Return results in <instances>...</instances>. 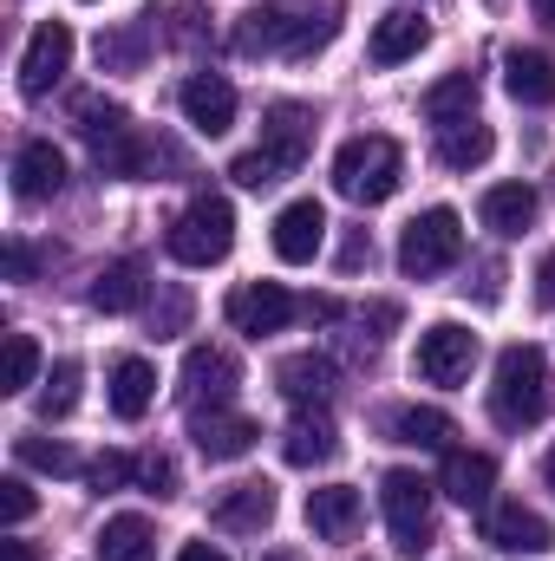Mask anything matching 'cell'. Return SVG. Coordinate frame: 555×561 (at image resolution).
<instances>
[{
	"label": "cell",
	"mask_w": 555,
	"mask_h": 561,
	"mask_svg": "<svg viewBox=\"0 0 555 561\" xmlns=\"http://www.w3.org/2000/svg\"><path fill=\"white\" fill-rule=\"evenodd\" d=\"M543 412H550V359H543V346L517 340V346H503V353H497L490 419L503 424V431H523V424H536Z\"/></svg>",
	"instance_id": "cell-1"
},
{
	"label": "cell",
	"mask_w": 555,
	"mask_h": 561,
	"mask_svg": "<svg viewBox=\"0 0 555 561\" xmlns=\"http://www.w3.org/2000/svg\"><path fill=\"white\" fill-rule=\"evenodd\" d=\"M399 176H406V150L393 138H380V131L347 138L333 150V190H340L347 203H360V209L386 203V196L399 190Z\"/></svg>",
	"instance_id": "cell-2"
},
{
	"label": "cell",
	"mask_w": 555,
	"mask_h": 561,
	"mask_svg": "<svg viewBox=\"0 0 555 561\" xmlns=\"http://www.w3.org/2000/svg\"><path fill=\"white\" fill-rule=\"evenodd\" d=\"M163 249H170L183 268H216V262L236 249V209H229V196H209V190H203V196L170 222Z\"/></svg>",
	"instance_id": "cell-3"
},
{
	"label": "cell",
	"mask_w": 555,
	"mask_h": 561,
	"mask_svg": "<svg viewBox=\"0 0 555 561\" xmlns=\"http://www.w3.org/2000/svg\"><path fill=\"white\" fill-rule=\"evenodd\" d=\"M464 262V216L457 209H424V216H412L406 222V236H399V268L412 280H431L444 275V268H457Z\"/></svg>",
	"instance_id": "cell-4"
},
{
	"label": "cell",
	"mask_w": 555,
	"mask_h": 561,
	"mask_svg": "<svg viewBox=\"0 0 555 561\" xmlns=\"http://www.w3.org/2000/svg\"><path fill=\"white\" fill-rule=\"evenodd\" d=\"M380 510H386V529H393L399 556L431 549V483L418 470H386L380 477Z\"/></svg>",
	"instance_id": "cell-5"
},
{
	"label": "cell",
	"mask_w": 555,
	"mask_h": 561,
	"mask_svg": "<svg viewBox=\"0 0 555 561\" xmlns=\"http://www.w3.org/2000/svg\"><path fill=\"white\" fill-rule=\"evenodd\" d=\"M412 366H418V379H424V386H464V379H471V366H477V333H471V327H457V320H431V327L418 333Z\"/></svg>",
	"instance_id": "cell-6"
},
{
	"label": "cell",
	"mask_w": 555,
	"mask_h": 561,
	"mask_svg": "<svg viewBox=\"0 0 555 561\" xmlns=\"http://www.w3.org/2000/svg\"><path fill=\"white\" fill-rule=\"evenodd\" d=\"M66 66H72V26L66 20H39L33 39H26V53H20V92L46 99L66 79Z\"/></svg>",
	"instance_id": "cell-7"
},
{
	"label": "cell",
	"mask_w": 555,
	"mask_h": 561,
	"mask_svg": "<svg viewBox=\"0 0 555 561\" xmlns=\"http://www.w3.org/2000/svg\"><path fill=\"white\" fill-rule=\"evenodd\" d=\"M236 386H242L236 353H223V346H190V353H183V405H190V412H203V405H209V412L229 405Z\"/></svg>",
	"instance_id": "cell-8"
},
{
	"label": "cell",
	"mask_w": 555,
	"mask_h": 561,
	"mask_svg": "<svg viewBox=\"0 0 555 561\" xmlns=\"http://www.w3.org/2000/svg\"><path fill=\"white\" fill-rule=\"evenodd\" d=\"M229 320H236V333L262 340V333H281L287 320H301V300L281 280H249V287L229 294Z\"/></svg>",
	"instance_id": "cell-9"
},
{
	"label": "cell",
	"mask_w": 555,
	"mask_h": 561,
	"mask_svg": "<svg viewBox=\"0 0 555 561\" xmlns=\"http://www.w3.org/2000/svg\"><path fill=\"white\" fill-rule=\"evenodd\" d=\"M177 105H183L190 131H203V138H223L236 125V85L223 72H190L183 92H177Z\"/></svg>",
	"instance_id": "cell-10"
},
{
	"label": "cell",
	"mask_w": 555,
	"mask_h": 561,
	"mask_svg": "<svg viewBox=\"0 0 555 561\" xmlns=\"http://www.w3.org/2000/svg\"><path fill=\"white\" fill-rule=\"evenodd\" d=\"M190 437H196V450H203L209 463H236V457L256 450L262 424L242 419V412H229V405H216V412H190Z\"/></svg>",
	"instance_id": "cell-11"
},
{
	"label": "cell",
	"mask_w": 555,
	"mask_h": 561,
	"mask_svg": "<svg viewBox=\"0 0 555 561\" xmlns=\"http://www.w3.org/2000/svg\"><path fill=\"white\" fill-rule=\"evenodd\" d=\"M484 542L503 549V556H550L555 529L536 516V510H523V503H497V510L484 516Z\"/></svg>",
	"instance_id": "cell-12"
},
{
	"label": "cell",
	"mask_w": 555,
	"mask_h": 561,
	"mask_svg": "<svg viewBox=\"0 0 555 561\" xmlns=\"http://www.w3.org/2000/svg\"><path fill=\"white\" fill-rule=\"evenodd\" d=\"M320 242H327V209H320L314 196L287 203V209L275 216V255L287 262V268L314 262V255H320Z\"/></svg>",
	"instance_id": "cell-13"
},
{
	"label": "cell",
	"mask_w": 555,
	"mask_h": 561,
	"mask_svg": "<svg viewBox=\"0 0 555 561\" xmlns=\"http://www.w3.org/2000/svg\"><path fill=\"white\" fill-rule=\"evenodd\" d=\"M333 450H340V431L327 419V405H301V412L287 419V431H281V457H287L294 470H314V463H327Z\"/></svg>",
	"instance_id": "cell-14"
},
{
	"label": "cell",
	"mask_w": 555,
	"mask_h": 561,
	"mask_svg": "<svg viewBox=\"0 0 555 561\" xmlns=\"http://www.w3.org/2000/svg\"><path fill=\"white\" fill-rule=\"evenodd\" d=\"M66 190V157L53 150V138H33L13 150V196L20 203H46Z\"/></svg>",
	"instance_id": "cell-15"
},
{
	"label": "cell",
	"mask_w": 555,
	"mask_h": 561,
	"mask_svg": "<svg viewBox=\"0 0 555 561\" xmlns=\"http://www.w3.org/2000/svg\"><path fill=\"white\" fill-rule=\"evenodd\" d=\"M209 523L229 529V536H262V529L275 523V490H269V483H229V490L216 496Z\"/></svg>",
	"instance_id": "cell-16"
},
{
	"label": "cell",
	"mask_w": 555,
	"mask_h": 561,
	"mask_svg": "<svg viewBox=\"0 0 555 561\" xmlns=\"http://www.w3.org/2000/svg\"><path fill=\"white\" fill-rule=\"evenodd\" d=\"M307 144H314V112L294 105V99L269 105V118H262V150H275L287 170H301V163H307Z\"/></svg>",
	"instance_id": "cell-17"
},
{
	"label": "cell",
	"mask_w": 555,
	"mask_h": 561,
	"mask_svg": "<svg viewBox=\"0 0 555 561\" xmlns=\"http://www.w3.org/2000/svg\"><path fill=\"white\" fill-rule=\"evenodd\" d=\"M307 529L320 542H347L360 529V490L353 483H327V490H307Z\"/></svg>",
	"instance_id": "cell-18"
},
{
	"label": "cell",
	"mask_w": 555,
	"mask_h": 561,
	"mask_svg": "<svg viewBox=\"0 0 555 561\" xmlns=\"http://www.w3.org/2000/svg\"><path fill=\"white\" fill-rule=\"evenodd\" d=\"M503 85L517 105H555V59L536 46H510L503 53Z\"/></svg>",
	"instance_id": "cell-19"
},
{
	"label": "cell",
	"mask_w": 555,
	"mask_h": 561,
	"mask_svg": "<svg viewBox=\"0 0 555 561\" xmlns=\"http://www.w3.org/2000/svg\"><path fill=\"white\" fill-rule=\"evenodd\" d=\"M536 190L530 183H490L484 190V203H477V216H484V229L490 236H523L530 222H536Z\"/></svg>",
	"instance_id": "cell-20"
},
{
	"label": "cell",
	"mask_w": 555,
	"mask_h": 561,
	"mask_svg": "<svg viewBox=\"0 0 555 561\" xmlns=\"http://www.w3.org/2000/svg\"><path fill=\"white\" fill-rule=\"evenodd\" d=\"M275 386L294 399V405H327V399H333V386H340V373H333V359H327V353H294V359H281Z\"/></svg>",
	"instance_id": "cell-21"
},
{
	"label": "cell",
	"mask_w": 555,
	"mask_h": 561,
	"mask_svg": "<svg viewBox=\"0 0 555 561\" xmlns=\"http://www.w3.org/2000/svg\"><path fill=\"white\" fill-rule=\"evenodd\" d=\"M490 483H497V463L484 450H444V496L451 503L484 510L490 503Z\"/></svg>",
	"instance_id": "cell-22"
},
{
	"label": "cell",
	"mask_w": 555,
	"mask_h": 561,
	"mask_svg": "<svg viewBox=\"0 0 555 561\" xmlns=\"http://www.w3.org/2000/svg\"><path fill=\"white\" fill-rule=\"evenodd\" d=\"M386 437L393 444H412V450H451L457 424L444 419L438 405H399V412H386Z\"/></svg>",
	"instance_id": "cell-23"
},
{
	"label": "cell",
	"mask_w": 555,
	"mask_h": 561,
	"mask_svg": "<svg viewBox=\"0 0 555 561\" xmlns=\"http://www.w3.org/2000/svg\"><path fill=\"white\" fill-rule=\"evenodd\" d=\"M424 39H431V26L399 7V13H386V20L373 26V46H366V53H373V66H406V59H418Z\"/></svg>",
	"instance_id": "cell-24"
},
{
	"label": "cell",
	"mask_w": 555,
	"mask_h": 561,
	"mask_svg": "<svg viewBox=\"0 0 555 561\" xmlns=\"http://www.w3.org/2000/svg\"><path fill=\"white\" fill-rule=\"evenodd\" d=\"M150 399H157V373H150V359H118L112 366V412L125 424H138L144 412H150Z\"/></svg>",
	"instance_id": "cell-25"
},
{
	"label": "cell",
	"mask_w": 555,
	"mask_h": 561,
	"mask_svg": "<svg viewBox=\"0 0 555 561\" xmlns=\"http://www.w3.org/2000/svg\"><path fill=\"white\" fill-rule=\"evenodd\" d=\"M144 262L138 255H125V262H112V268H99V280H92V307L99 313H132L144 300Z\"/></svg>",
	"instance_id": "cell-26"
},
{
	"label": "cell",
	"mask_w": 555,
	"mask_h": 561,
	"mask_svg": "<svg viewBox=\"0 0 555 561\" xmlns=\"http://www.w3.org/2000/svg\"><path fill=\"white\" fill-rule=\"evenodd\" d=\"M424 118H431V131H444V125H457V118H477V72L438 79V85L424 92Z\"/></svg>",
	"instance_id": "cell-27"
},
{
	"label": "cell",
	"mask_w": 555,
	"mask_h": 561,
	"mask_svg": "<svg viewBox=\"0 0 555 561\" xmlns=\"http://www.w3.org/2000/svg\"><path fill=\"white\" fill-rule=\"evenodd\" d=\"M287 33H294V13H281V7H249L242 20H236V53H287Z\"/></svg>",
	"instance_id": "cell-28"
},
{
	"label": "cell",
	"mask_w": 555,
	"mask_h": 561,
	"mask_svg": "<svg viewBox=\"0 0 555 561\" xmlns=\"http://www.w3.org/2000/svg\"><path fill=\"white\" fill-rule=\"evenodd\" d=\"M490 150H497V138H490L484 118H457V125L438 131V157H444V170H477Z\"/></svg>",
	"instance_id": "cell-29"
},
{
	"label": "cell",
	"mask_w": 555,
	"mask_h": 561,
	"mask_svg": "<svg viewBox=\"0 0 555 561\" xmlns=\"http://www.w3.org/2000/svg\"><path fill=\"white\" fill-rule=\"evenodd\" d=\"M99 561H157V529L144 516H112L99 529Z\"/></svg>",
	"instance_id": "cell-30"
},
{
	"label": "cell",
	"mask_w": 555,
	"mask_h": 561,
	"mask_svg": "<svg viewBox=\"0 0 555 561\" xmlns=\"http://www.w3.org/2000/svg\"><path fill=\"white\" fill-rule=\"evenodd\" d=\"M39 419H66L72 405H79V359H53V373H46V386H39Z\"/></svg>",
	"instance_id": "cell-31"
},
{
	"label": "cell",
	"mask_w": 555,
	"mask_h": 561,
	"mask_svg": "<svg viewBox=\"0 0 555 561\" xmlns=\"http://www.w3.org/2000/svg\"><path fill=\"white\" fill-rule=\"evenodd\" d=\"M39 379V346H33V333H7V359H0V392L13 399V392H26Z\"/></svg>",
	"instance_id": "cell-32"
},
{
	"label": "cell",
	"mask_w": 555,
	"mask_h": 561,
	"mask_svg": "<svg viewBox=\"0 0 555 561\" xmlns=\"http://www.w3.org/2000/svg\"><path fill=\"white\" fill-rule=\"evenodd\" d=\"M13 457H20L26 470H46V477H72V470H79V457H72L59 437H53V444H46V437H13Z\"/></svg>",
	"instance_id": "cell-33"
},
{
	"label": "cell",
	"mask_w": 555,
	"mask_h": 561,
	"mask_svg": "<svg viewBox=\"0 0 555 561\" xmlns=\"http://www.w3.org/2000/svg\"><path fill=\"white\" fill-rule=\"evenodd\" d=\"M229 176H236L242 190H269V183H281V176H287V163H281L275 150H242V157L229 163Z\"/></svg>",
	"instance_id": "cell-34"
},
{
	"label": "cell",
	"mask_w": 555,
	"mask_h": 561,
	"mask_svg": "<svg viewBox=\"0 0 555 561\" xmlns=\"http://www.w3.org/2000/svg\"><path fill=\"white\" fill-rule=\"evenodd\" d=\"M333 7H340V0H333ZM333 7H327L320 20H314V13H301V20H294V33H287V59H307V53H320V46L333 39V26H340V20H333Z\"/></svg>",
	"instance_id": "cell-35"
},
{
	"label": "cell",
	"mask_w": 555,
	"mask_h": 561,
	"mask_svg": "<svg viewBox=\"0 0 555 561\" xmlns=\"http://www.w3.org/2000/svg\"><path fill=\"white\" fill-rule=\"evenodd\" d=\"M86 483H92V490H125V483H138V457L105 450V457H92V463H86Z\"/></svg>",
	"instance_id": "cell-36"
},
{
	"label": "cell",
	"mask_w": 555,
	"mask_h": 561,
	"mask_svg": "<svg viewBox=\"0 0 555 561\" xmlns=\"http://www.w3.org/2000/svg\"><path fill=\"white\" fill-rule=\"evenodd\" d=\"M138 53H144V20L138 26H125V33H99V66H118V72H132L138 66Z\"/></svg>",
	"instance_id": "cell-37"
},
{
	"label": "cell",
	"mask_w": 555,
	"mask_h": 561,
	"mask_svg": "<svg viewBox=\"0 0 555 561\" xmlns=\"http://www.w3.org/2000/svg\"><path fill=\"white\" fill-rule=\"evenodd\" d=\"M183 327H190V294H183V287H163V300L150 307V333L170 340V333H183Z\"/></svg>",
	"instance_id": "cell-38"
},
{
	"label": "cell",
	"mask_w": 555,
	"mask_h": 561,
	"mask_svg": "<svg viewBox=\"0 0 555 561\" xmlns=\"http://www.w3.org/2000/svg\"><path fill=\"white\" fill-rule=\"evenodd\" d=\"M118 125H132L125 105H112V99H86V105H79V131H86V144H99L105 131H118Z\"/></svg>",
	"instance_id": "cell-39"
},
{
	"label": "cell",
	"mask_w": 555,
	"mask_h": 561,
	"mask_svg": "<svg viewBox=\"0 0 555 561\" xmlns=\"http://www.w3.org/2000/svg\"><path fill=\"white\" fill-rule=\"evenodd\" d=\"M138 490H144V496H177V463H170L163 450L138 457Z\"/></svg>",
	"instance_id": "cell-40"
},
{
	"label": "cell",
	"mask_w": 555,
	"mask_h": 561,
	"mask_svg": "<svg viewBox=\"0 0 555 561\" xmlns=\"http://www.w3.org/2000/svg\"><path fill=\"white\" fill-rule=\"evenodd\" d=\"M26 516H33V483H26V477H7V483H0V523L20 529Z\"/></svg>",
	"instance_id": "cell-41"
},
{
	"label": "cell",
	"mask_w": 555,
	"mask_h": 561,
	"mask_svg": "<svg viewBox=\"0 0 555 561\" xmlns=\"http://www.w3.org/2000/svg\"><path fill=\"white\" fill-rule=\"evenodd\" d=\"M536 300H543V307H555V249L536 262Z\"/></svg>",
	"instance_id": "cell-42"
},
{
	"label": "cell",
	"mask_w": 555,
	"mask_h": 561,
	"mask_svg": "<svg viewBox=\"0 0 555 561\" xmlns=\"http://www.w3.org/2000/svg\"><path fill=\"white\" fill-rule=\"evenodd\" d=\"M7 268H13V280H26V275H33V249H26V242H13V249H7Z\"/></svg>",
	"instance_id": "cell-43"
},
{
	"label": "cell",
	"mask_w": 555,
	"mask_h": 561,
	"mask_svg": "<svg viewBox=\"0 0 555 561\" xmlns=\"http://www.w3.org/2000/svg\"><path fill=\"white\" fill-rule=\"evenodd\" d=\"M360 262H373V242H366V236H353V242H347V255H340V268H360Z\"/></svg>",
	"instance_id": "cell-44"
},
{
	"label": "cell",
	"mask_w": 555,
	"mask_h": 561,
	"mask_svg": "<svg viewBox=\"0 0 555 561\" xmlns=\"http://www.w3.org/2000/svg\"><path fill=\"white\" fill-rule=\"evenodd\" d=\"M177 561H229L223 549H209V542H183V556Z\"/></svg>",
	"instance_id": "cell-45"
},
{
	"label": "cell",
	"mask_w": 555,
	"mask_h": 561,
	"mask_svg": "<svg viewBox=\"0 0 555 561\" xmlns=\"http://www.w3.org/2000/svg\"><path fill=\"white\" fill-rule=\"evenodd\" d=\"M0 561H33V549H26V542H13V536H7V542H0Z\"/></svg>",
	"instance_id": "cell-46"
},
{
	"label": "cell",
	"mask_w": 555,
	"mask_h": 561,
	"mask_svg": "<svg viewBox=\"0 0 555 561\" xmlns=\"http://www.w3.org/2000/svg\"><path fill=\"white\" fill-rule=\"evenodd\" d=\"M536 20H543V26H555V0H536Z\"/></svg>",
	"instance_id": "cell-47"
},
{
	"label": "cell",
	"mask_w": 555,
	"mask_h": 561,
	"mask_svg": "<svg viewBox=\"0 0 555 561\" xmlns=\"http://www.w3.org/2000/svg\"><path fill=\"white\" fill-rule=\"evenodd\" d=\"M543 483L555 490V444H550V457H543Z\"/></svg>",
	"instance_id": "cell-48"
},
{
	"label": "cell",
	"mask_w": 555,
	"mask_h": 561,
	"mask_svg": "<svg viewBox=\"0 0 555 561\" xmlns=\"http://www.w3.org/2000/svg\"><path fill=\"white\" fill-rule=\"evenodd\" d=\"M269 561H301V556H269Z\"/></svg>",
	"instance_id": "cell-49"
}]
</instances>
